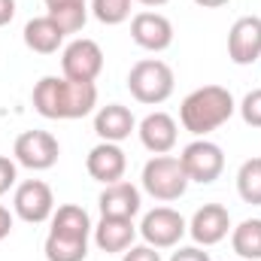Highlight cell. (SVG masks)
<instances>
[{
    "label": "cell",
    "mask_w": 261,
    "mask_h": 261,
    "mask_svg": "<svg viewBox=\"0 0 261 261\" xmlns=\"http://www.w3.org/2000/svg\"><path fill=\"white\" fill-rule=\"evenodd\" d=\"M97 107V85L94 82H73L64 76H43L34 85V110L43 119L64 122L82 119Z\"/></svg>",
    "instance_id": "6da1fadb"
},
{
    "label": "cell",
    "mask_w": 261,
    "mask_h": 261,
    "mask_svg": "<svg viewBox=\"0 0 261 261\" xmlns=\"http://www.w3.org/2000/svg\"><path fill=\"white\" fill-rule=\"evenodd\" d=\"M234 110H237V103L228 88L203 85V88H195L192 94H186V100L179 107V122L189 134L206 137L216 128H222L234 116Z\"/></svg>",
    "instance_id": "7a4b0ae2"
},
{
    "label": "cell",
    "mask_w": 261,
    "mask_h": 261,
    "mask_svg": "<svg viewBox=\"0 0 261 261\" xmlns=\"http://www.w3.org/2000/svg\"><path fill=\"white\" fill-rule=\"evenodd\" d=\"M176 76L170 64H164L161 58H143L130 67L128 73V91L134 100L146 103V107H158L173 94Z\"/></svg>",
    "instance_id": "3957f363"
},
{
    "label": "cell",
    "mask_w": 261,
    "mask_h": 261,
    "mask_svg": "<svg viewBox=\"0 0 261 261\" xmlns=\"http://www.w3.org/2000/svg\"><path fill=\"white\" fill-rule=\"evenodd\" d=\"M143 192L161 203H170V200H179L189 189V173L182 167L179 158L173 155H155L152 161H146L143 167Z\"/></svg>",
    "instance_id": "277c9868"
},
{
    "label": "cell",
    "mask_w": 261,
    "mask_h": 261,
    "mask_svg": "<svg viewBox=\"0 0 261 261\" xmlns=\"http://www.w3.org/2000/svg\"><path fill=\"white\" fill-rule=\"evenodd\" d=\"M12 155H15V164H21L28 170H49L58 164L61 143L49 130H24L15 137Z\"/></svg>",
    "instance_id": "5b68a950"
},
{
    "label": "cell",
    "mask_w": 261,
    "mask_h": 261,
    "mask_svg": "<svg viewBox=\"0 0 261 261\" xmlns=\"http://www.w3.org/2000/svg\"><path fill=\"white\" fill-rule=\"evenodd\" d=\"M179 161H182V167L189 173V182H200V186L216 182L222 176V170H225V152H222V146H216L213 140H203V137L182 149Z\"/></svg>",
    "instance_id": "8992f818"
},
{
    "label": "cell",
    "mask_w": 261,
    "mask_h": 261,
    "mask_svg": "<svg viewBox=\"0 0 261 261\" xmlns=\"http://www.w3.org/2000/svg\"><path fill=\"white\" fill-rule=\"evenodd\" d=\"M137 231L143 234V240H146L149 246H155V249H170V246H176V243L186 237L189 222H186L176 210H170V206H155V210H149V213L143 216V222H140Z\"/></svg>",
    "instance_id": "52a82bcc"
},
{
    "label": "cell",
    "mask_w": 261,
    "mask_h": 261,
    "mask_svg": "<svg viewBox=\"0 0 261 261\" xmlns=\"http://www.w3.org/2000/svg\"><path fill=\"white\" fill-rule=\"evenodd\" d=\"M103 70V49L88 40V37H79L73 43H67L64 52H61V73L64 79L73 82H94Z\"/></svg>",
    "instance_id": "ba28073f"
},
{
    "label": "cell",
    "mask_w": 261,
    "mask_h": 261,
    "mask_svg": "<svg viewBox=\"0 0 261 261\" xmlns=\"http://www.w3.org/2000/svg\"><path fill=\"white\" fill-rule=\"evenodd\" d=\"M12 210L21 222L28 225H43L52 219L55 213V195L49 189V182L43 179H24L21 186H15L12 195Z\"/></svg>",
    "instance_id": "9c48e42d"
},
{
    "label": "cell",
    "mask_w": 261,
    "mask_h": 261,
    "mask_svg": "<svg viewBox=\"0 0 261 261\" xmlns=\"http://www.w3.org/2000/svg\"><path fill=\"white\" fill-rule=\"evenodd\" d=\"M228 58L237 67L255 64L261 58V18L243 15L228 31Z\"/></svg>",
    "instance_id": "30bf717a"
},
{
    "label": "cell",
    "mask_w": 261,
    "mask_h": 261,
    "mask_svg": "<svg viewBox=\"0 0 261 261\" xmlns=\"http://www.w3.org/2000/svg\"><path fill=\"white\" fill-rule=\"evenodd\" d=\"M130 40L146 52H164L173 43V24L161 12H137L130 18Z\"/></svg>",
    "instance_id": "8fae6325"
},
{
    "label": "cell",
    "mask_w": 261,
    "mask_h": 261,
    "mask_svg": "<svg viewBox=\"0 0 261 261\" xmlns=\"http://www.w3.org/2000/svg\"><path fill=\"white\" fill-rule=\"evenodd\" d=\"M231 231V216L222 203H203L189 222V234L197 246H216L228 237Z\"/></svg>",
    "instance_id": "7c38bea8"
},
{
    "label": "cell",
    "mask_w": 261,
    "mask_h": 261,
    "mask_svg": "<svg viewBox=\"0 0 261 261\" xmlns=\"http://www.w3.org/2000/svg\"><path fill=\"white\" fill-rule=\"evenodd\" d=\"M85 170H88V176H91L94 182L113 186V182H119V179L125 176V170H128V158H125V152H122L119 143H103V140H100V143L88 152V158H85Z\"/></svg>",
    "instance_id": "4fadbf2b"
},
{
    "label": "cell",
    "mask_w": 261,
    "mask_h": 261,
    "mask_svg": "<svg viewBox=\"0 0 261 261\" xmlns=\"http://www.w3.org/2000/svg\"><path fill=\"white\" fill-rule=\"evenodd\" d=\"M137 134H140V143H143L152 155H167V152L176 146L179 128H176L173 116H167V113H149V116L137 125Z\"/></svg>",
    "instance_id": "5bb4252c"
},
{
    "label": "cell",
    "mask_w": 261,
    "mask_h": 261,
    "mask_svg": "<svg viewBox=\"0 0 261 261\" xmlns=\"http://www.w3.org/2000/svg\"><path fill=\"white\" fill-rule=\"evenodd\" d=\"M137 130V119L128 107L122 103H107L94 113V134L103 143H122Z\"/></svg>",
    "instance_id": "9a60e30c"
},
{
    "label": "cell",
    "mask_w": 261,
    "mask_h": 261,
    "mask_svg": "<svg viewBox=\"0 0 261 261\" xmlns=\"http://www.w3.org/2000/svg\"><path fill=\"white\" fill-rule=\"evenodd\" d=\"M97 206H100V216H116V219H134L143 206L140 200V189L130 186L125 179L113 182V186H103V192L97 197Z\"/></svg>",
    "instance_id": "2e32d148"
},
{
    "label": "cell",
    "mask_w": 261,
    "mask_h": 261,
    "mask_svg": "<svg viewBox=\"0 0 261 261\" xmlns=\"http://www.w3.org/2000/svg\"><path fill=\"white\" fill-rule=\"evenodd\" d=\"M134 237H137V228H134V219H116V216H100L97 228H94V243L100 252L107 255H116V252H125L134 246Z\"/></svg>",
    "instance_id": "e0dca14e"
},
{
    "label": "cell",
    "mask_w": 261,
    "mask_h": 261,
    "mask_svg": "<svg viewBox=\"0 0 261 261\" xmlns=\"http://www.w3.org/2000/svg\"><path fill=\"white\" fill-rule=\"evenodd\" d=\"M24 46L37 55H55L61 46H64V31L49 18V15H37L24 24Z\"/></svg>",
    "instance_id": "ac0fdd59"
},
{
    "label": "cell",
    "mask_w": 261,
    "mask_h": 261,
    "mask_svg": "<svg viewBox=\"0 0 261 261\" xmlns=\"http://www.w3.org/2000/svg\"><path fill=\"white\" fill-rule=\"evenodd\" d=\"M94 231L88 213L76 203H61L55 213H52V234H61V237H76V240H88Z\"/></svg>",
    "instance_id": "d6986e66"
},
{
    "label": "cell",
    "mask_w": 261,
    "mask_h": 261,
    "mask_svg": "<svg viewBox=\"0 0 261 261\" xmlns=\"http://www.w3.org/2000/svg\"><path fill=\"white\" fill-rule=\"evenodd\" d=\"M231 249L243 261H261V219H243L231 228Z\"/></svg>",
    "instance_id": "ffe728a7"
},
{
    "label": "cell",
    "mask_w": 261,
    "mask_h": 261,
    "mask_svg": "<svg viewBox=\"0 0 261 261\" xmlns=\"http://www.w3.org/2000/svg\"><path fill=\"white\" fill-rule=\"evenodd\" d=\"M46 261H85L88 255V240H76V237H61V234H52L46 237Z\"/></svg>",
    "instance_id": "44dd1931"
},
{
    "label": "cell",
    "mask_w": 261,
    "mask_h": 261,
    "mask_svg": "<svg viewBox=\"0 0 261 261\" xmlns=\"http://www.w3.org/2000/svg\"><path fill=\"white\" fill-rule=\"evenodd\" d=\"M237 195L246 203L261 206V158H249L237 170Z\"/></svg>",
    "instance_id": "7402d4cb"
},
{
    "label": "cell",
    "mask_w": 261,
    "mask_h": 261,
    "mask_svg": "<svg viewBox=\"0 0 261 261\" xmlns=\"http://www.w3.org/2000/svg\"><path fill=\"white\" fill-rule=\"evenodd\" d=\"M64 34H79L88 21V6L85 3H70V6H55L46 12Z\"/></svg>",
    "instance_id": "603a6c76"
},
{
    "label": "cell",
    "mask_w": 261,
    "mask_h": 261,
    "mask_svg": "<svg viewBox=\"0 0 261 261\" xmlns=\"http://www.w3.org/2000/svg\"><path fill=\"white\" fill-rule=\"evenodd\" d=\"M91 15L100 24H122L130 18V0H91Z\"/></svg>",
    "instance_id": "cb8c5ba5"
},
{
    "label": "cell",
    "mask_w": 261,
    "mask_h": 261,
    "mask_svg": "<svg viewBox=\"0 0 261 261\" xmlns=\"http://www.w3.org/2000/svg\"><path fill=\"white\" fill-rule=\"evenodd\" d=\"M240 119L249 125V128H261V88L249 91L243 100H240Z\"/></svg>",
    "instance_id": "d4e9b609"
},
{
    "label": "cell",
    "mask_w": 261,
    "mask_h": 261,
    "mask_svg": "<svg viewBox=\"0 0 261 261\" xmlns=\"http://www.w3.org/2000/svg\"><path fill=\"white\" fill-rule=\"evenodd\" d=\"M15 179H18V164H15L12 158L0 155V197L15 186Z\"/></svg>",
    "instance_id": "484cf974"
},
{
    "label": "cell",
    "mask_w": 261,
    "mask_h": 261,
    "mask_svg": "<svg viewBox=\"0 0 261 261\" xmlns=\"http://www.w3.org/2000/svg\"><path fill=\"white\" fill-rule=\"evenodd\" d=\"M122 261H161V252L149 243H140V246H130L122 252Z\"/></svg>",
    "instance_id": "4316f807"
},
{
    "label": "cell",
    "mask_w": 261,
    "mask_h": 261,
    "mask_svg": "<svg viewBox=\"0 0 261 261\" xmlns=\"http://www.w3.org/2000/svg\"><path fill=\"white\" fill-rule=\"evenodd\" d=\"M170 261H210V252H203L200 246H179Z\"/></svg>",
    "instance_id": "83f0119b"
},
{
    "label": "cell",
    "mask_w": 261,
    "mask_h": 261,
    "mask_svg": "<svg viewBox=\"0 0 261 261\" xmlns=\"http://www.w3.org/2000/svg\"><path fill=\"white\" fill-rule=\"evenodd\" d=\"M15 18V0H0V28Z\"/></svg>",
    "instance_id": "f1b7e54d"
},
{
    "label": "cell",
    "mask_w": 261,
    "mask_h": 261,
    "mask_svg": "<svg viewBox=\"0 0 261 261\" xmlns=\"http://www.w3.org/2000/svg\"><path fill=\"white\" fill-rule=\"evenodd\" d=\"M12 213L6 210V206H0V240H6L9 237V231H12Z\"/></svg>",
    "instance_id": "f546056e"
},
{
    "label": "cell",
    "mask_w": 261,
    "mask_h": 261,
    "mask_svg": "<svg viewBox=\"0 0 261 261\" xmlns=\"http://www.w3.org/2000/svg\"><path fill=\"white\" fill-rule=\"evenodd\" d=\"M197 6H203V9H219V6H225V3H231V0H195Z\"/></svg>",
    "instance_id": "4dcf8cb0"
},
{
    "label": "cell",
    "mask_w": 261,
    "mask_h": 261,
    "mask_svg": "<svg viewBox=\"0 0 261 261\" xmlns=\"http://www.w3.org/2000/svg\"><path fill=\"white\" fill-rule=\"evenodd\" d=\"M46 9H55V6H70V3H85V0H43Z\"/></svg>",
    "instance_id": "1f68e13d"
},
{
    "label": "cell",
    "mask_w": 261,
    "mask_h": 261,
    "mask_svg": "<svg viewBox=\"0 0 261 261\" xmlns=\"http://www.w3.org/2000/svg\"><path fill=\"white\" fill-rule=\"evenodd\" d=\"M137 3H143V6H164L167 0H137Z\"/></svg>",
    "instance_id": "d6a6232c"
}]
</instances>
